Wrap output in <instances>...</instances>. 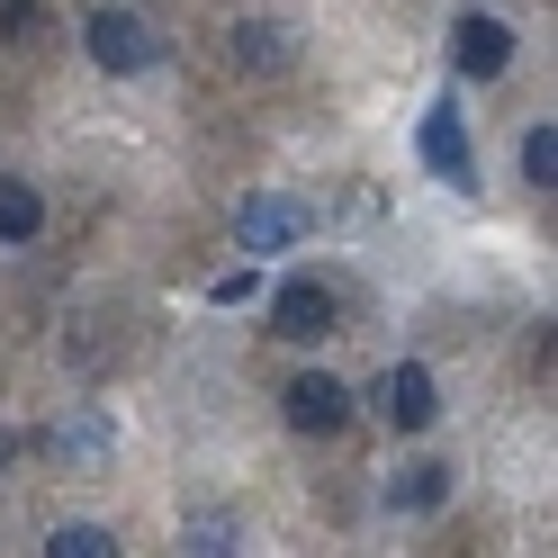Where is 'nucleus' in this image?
<instances>
[{"mask_svg":"<svg viewBox=\"0 0 558 558\" xmlns=\"http://www.w3.org/2000/svg\"><path fill=\"white\" fill-rule=\"evenodd\" d=\"M369 405H378V424H388V433H424L433 414H441V397H433V369H424V361H397V369L369 388Z\"/></svg>","mask_w":558,"mask_h":558,"instance_id":"f257e3e1","label":"nucleus"},{"mask_svg":"<svg viewBox=\"0 0 558 558\" xmlns=\"http://www.w3.org/2000/svg\"><path fill=\"white\" fill-rule=\"evenodd\" d=\"M289 424H298V433H342V424H352V388H342L333 369L289 378Z\"/></svg>","mask_w":558,"mask_h":558,"instance_id":"39448f33","label":"nucleus"},{"mask_svg":"<svg viewBox=\"0 0 558 558\" xmlns=\"http://www.w3.org/2000/svg\"><path fill=\"white\" fill-rule=\"evenodd\" d=\"M46 549H54V558H109L118 541H109V532H99V522H63V532H54Z\"/></svg>","mask_w":558,"mask_h":558,"instance_id":"ddd939ff","label":"nucleus"},{"mask_svg":"<svg viewBox=\"0 0 558 558\" xmlns=\"http://www.w3.org/2000/svg\"><path fill=\"white\" fill-rule=\"evenodd\" d=\"M522 181H532V190H558V126H549V118L522 135Z\"/></svg>","mask_w":558,"mask_h":558,"instance_id":"9b49d317","label":"nucleus"},{"mask_svg":"<svg viewBox=\"0 0 558 558\" xmlns=\"http://www.w3.org/2000/svg\"><path fill=\"white\" fill-rule=\"evenodd\" d=\"M234 234H243V253H289V243L306 234V207L298 198H243V217H234Z\"/></svg>","mask_w":558,"mask_h":558,"instance_id":"423d86ee","label":"nucleus"},{"mask_svg":"<svg viewBox=\"0 0 558 558\" xmlns=\"http://www.w3.org/2000/svg\"><path fill=\"white\" fill-rule=\"evenodd\" d=\"M37 226H46L37 190H27V181H0V243H37Z\"/></svg>","mask_w":558,"mask_h":558,"instance_id":"9d476101","label":"nucleus"},{"mask_svg":"<svg viewBox=\"0 0 558 558\" xmlns=\"http://www.w3.org/2000/svg\"><path fill=\"white\" fill-rule=\"evenodd\" d=\"M54 441L73 450V460H99V450H109V424H90V414H82V424H63Z\"/></svg>","mask_w":558,"mask_h":558,"instance_id":"2eb2a0df","label":"nucleus"},{"mask_svg":"<svg viewBox=\"0 0 558 558\" xmlns=\"http://www.w3.org/2000/svg\"><path fill=\"white\" fill-rule=\"evenodd\" d=\"M90 63H99V73H145V63H154V27L135 10H99L90 19Z\"/></svg>","mask_w":558,"mask_h":558,"instance_id":"7ed1b4c3","label":"nucleus"},{"mask_svg":"<svg viewBox=\"0 0 558 558\" xmlns=\"http://www.w3.org/2000/svg\"><path fill=\"white\" fill-rule=\"evenodd\" d=\"M424 162L441 171L450 190H469V181H477V162H469V126H460V109H433V118H424Z\"/></svg>","mask_w":558,"mask_h":558,"instance_id":"0eeeda50","label":"nucleus"},{"mask_svg":"<svg viewBox=\"0 0 558 558\" xmlns=\"http://www.w3.org/2000/svg\"><path fill=\"white\" fill-rule=\"evenodd\" d=\"M450 63H460L469 82H496L505 63H513V27H505V19H486V10H469L460 27H450Z\"/></svg>","mask_w":558,"mask_h":558,"instance_id":"20e7f679","label":"nucleus"},{"mask_svg":"<svg viewBox=\"0 0 558 558\" xmlns=\"http://www.w3.org/2000/svg\"><path fill=\"white\" fill-rule=\"evenodd\" d=\"M46 27H54L46 0H0V37L10 46H46Z\"/></svg>","mask_w":558,"mask_h":558,"instance_id":"f8f14e48","label":"nucleus"},{"mask_svg":"<svg viewBox=\"0 0 558 558\" xmlns=\"http://www.w3.org/2000/svg\"><path fill=\"white\" fill-rule=\"evenodd\" d=\"M234 63L243 73H279V63H289V27L279 19H243L234 27Z\"/></svg>","mask_w":558,"mask_h":558,"instance_id":"6e6552de","label":"nucleus"},{"mask_svg":"<svg viewBox=\"0 0 558 558\" xmlns=\"http://www.w3.org/2000/svg\"><path fill=\"white\" fill-rule=\"evenodd\" d=\"M441 496H450V469H441V460H414V469L388 477V505H405V513H433Z\"/></svg>","mask_w":558,"mask_h":558,"instance_id":"1a4fd4ad","label":"nucleus"},{"mask_svg":"<svg viewBox=\"0 0 558 558\" xmlns=\"http://www.w3.org/2000/svg\"><path fill=\"white\" fill-rule=\"evenodd\" d=\"M333 325H342V306H333L325 279H289V289L270 298V333L279 342H325Z\"/></svg>","mask_w":558,"mask_h":558,"instance_id":"f03ea898","label":"nucleus"},{"mask_svg":"<svg viewBox=\"0 0 558 558\" xmlns=\"http://www.w3.org/2000/svg\"><path fill=\"white\" fill-rule=\"evenodd\" d=\"M181 549H198V558H226V549H234V522H226V513L190 522V532H181Z\"/></svg>","mask_w":558,"mask_h":558,"instance_id":"4468645a","label":"nucleus"}]
</instances>
